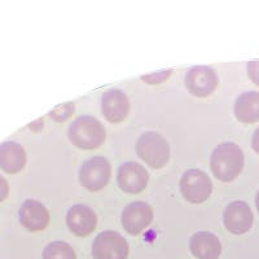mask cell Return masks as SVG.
<instances>
[{"label":"cell","instance_id":"obj_1","mask_svg":"<svg viewBox=\"0 0 259 259\" xmlns=\"http://www.w3.org/2000/svg\"><path fill=\"white\" fill-rule=\"evenodd\" d=\"M244 153L236 143H221L212 150L210 157V168L221 182H232L244 168Z\"/></svg>","mask_w":259,"mask_h":259},{"label":"cell","instance_id":"obj_2","mask_svg":"<svg viewBox=\"0 0 259 259\" xmlns=\"http://www.w3.org/2000/svg\"><path fill=\"white\" fill-rule=\"evenodd\" d=\"M69 139L79 149H96L105 142V128L99 119L92 115L78 117L70 124L68 131Z\"/></svg>","mask_w":259,"mask_h":259},{"label":"cell","instance_id":"obj_3","mask_svg":"<svg viewBox=\"0 0 259 259\" xmlns=\"http://www.w3.org/2000/svg\"><path fill=\"white\" fill-rule=\"evenodd\" d=\"M136 153L150 167L162 168L170 159V145L161 134L147 131L136 142Z\"/></svg>","mask_w":259,"mask_h":259},{"label":"cell","instance_id":"obj_4","mask_svg":"<svg viewBox=\"0 0 259 259\" xmlns=\"http://www.w3.org/2000/svg\"><path fill=\"white\" fill-rule=\"evenodd\" d=\"M180 192L188 202L202 203L211 196L212 183L206 172L198 168H191L182 175Z\"/></svg>","mask_w":259,"mask_h":259},{"label":"cell","instance_id":"obj_5","mask_svg":"<svg viewBox=\"0 0 259 259\" xmlns=\"http://www.w3.org/2000/svg\"><path fill=\"white\" fill-rule=\"evenodd\" d=\"M112 166L105 157L87 159L79 170V182L87 191H101L109 183Z\"/></svg>","mask_w":259,"mask_h":259},{"label":"cell","instance_id":"obj_6","mask_svg":"<svg viewBox=\"0 0 259 259\" xmlns=\"http://www.w3.org/2000/svg\"><path fill=\"white\" fill-rule=\"evenodd\" d=\"M128 253L126 239L115 231L99 233L92 244L94 259H127Z\"/></svg>","mask_w":259,"mask_h":259},{"label":"cell","instance_id":"obj_7","mask_svg":"<svg viewBox=\"0 0 259 259\" xmlns=\"http://www.w3.org/2000/svg\"><path fill=\"white\" fill-rule=\"evenodd\" d=\"M153 221V210L144 201H135L127 205L122 212V226L127 233L136 236L142 233Z\"/></svg>","mask_w":259,"mask_h":259},{"label":"cell","instance_id":"obj_8","mask_svg":"<svg viewBox=\"0 0 259 259\" xmlns=\"http://www.w3.org/2000/svg\"><path fill=\"white\" fill-rule=\"evenodd\" d=\"M117 182L119 188L130 194H138L145 189L149 182V175L144 166L136 162H124L119 166L117 172Z\"/></svg>","mask_w":259,"mask_h":259},{"label":"cell","instance_id":"obj_9","mask_svg":"<svg viewBox=\"0 0 259 259\" xmlns=\"http://www.w3.org/2000/svg\"><path fill=\"white\" fill-rule=\"evenodd\" d=\"M186 85L193 96L207 97L218 85V75L209 66H194L187 73Z\"/></svg>","mask_w":259,"mask_h":259},{"label":"cell","instance_id":"obj_10","mask_svg":"<svg viewBox=\"0 0 259 259\" xmlns=\"http://www.w3.org/2000/svg\"><path fill=\"white\" fill-rule=\"evenodd\" d=\"M223 222L231 233L244 235L253 226V211L245 201H233L224 210Z\"/></svg>","mask_w":259,"mask_h":259},{"label":"cell","instance_id":"obj_11","mask_svg":"<svg viewBox=\"0 0 259 259\" xmlns=\"http://www.w3.org/2000/svg\"><path fill=\"white\" fill-rule=\"evenodd\" d=\"M18 217L20 223L30 232L45 231L50 223V212L45 205L31 198L24 201V203L21 205Z\"/></svg>","mask_w":259,"mask_h":259},{"label":"cell","instance_id":"obj_12","mask_svg":"<svg viewBox=\"0 0 259 259\" xmlns=\"http://www.w3.org/2000/svg\"><path fill=\"white\" fill-rule=\"evenodd\" d=\"M101 108L106 121L110 123H121L128 115L130 100L122 90L113 89L103 95Z\"/></svg>","mask_w":259,"mask_h":259},{"label":"cell","instance_id":"obj_13","mask_svg":"<svg viewBox=\"0 0 259 259\" xmlns=\"http://www.w3.org/2000/svg\"><path fill=\"white\" fill-rule=\"evenodd\" d=\"M66 224L75 236H87L96 228L97 217L91 207L78 203L69 209L66 214Z\"/></svg>","mask_w":259,"mask_h":259},{"label":"cell","instance_id":"obj_14","mask_svg":"<svg viewBox=\"0 0 259 259\" xmlns=\"http://www.w3.org/2000/svg\"><path fill=\"white\" fill-rule=\"evenodd\" d=\"M189 250L197 259H218L222 254L221 240L214 233L200 231L189 239Z\"/></svg>","mask_w":259,"mask_h":259},{"label":"cell","instance_id":"obj_15","mask_svg":"<svg viewBox=\"0 0 259 259\" xmlns=\"http://www.w3.org/2000/svg\"><path fill=\"white\" fill-rule=\"evenodd\" d=\"M26 165V153L22 145L16 142L0 144V168L7 174H17Z\"/></svg>","mask_w":259,"mask_h":259},{"label":"cell","instance_id":"obj_16","mask_svg":"<svg viewBox=\"0 0 259 259\" xmlns=\"http://www.w3.org/2000/svg\"><path fill=\"white\" fill-rule=\"evenodd\" d=\"M235 117L241 123H255L259 121V92L247 91L240 95L235 103Z\"/></svg>","mask_w":259,"mask_h":259},{"label":"cell","instance_id":"obj_17","mask_svg":"<svg viewBox=\"0 0 259 259\" xmlns=\"http://www.w3.org/2000/svg\"><path fill=\"white\" fill-rule=\"evenodd\" d=\"M43 259H77L73 247L64 241H53L48 244L41 254Z\"/></svg>","mask_w":259,"mask_h":259},{"label":"cell","instance_id":"obj_18","mask_svg":"<svg viewBox=\"0 0 259 259\" xmlns=\"http://www.w3.org/2000/svg\"><path fill=\"white\" fill-rule=\"evenodd\" d=\"M74 112V104L73 103H66L62 104L61 106L56 108L55 110L50 113L51 118H53L55 121L57 122H64L66 121L69 117H71Z\"/></svg>","mask_w":259,"mask_h":259},{"label":"cell","instance_id":"obj_19","mask_svg":"<svg viewBox=\"0 0 259 259\" xmlns=\"http://www.w3.org/2000/svg\"><path fill=\"white\" fill-rule=\"evenodd\" d=\"M171 75V70L159 71V73H153L150 75H143L142 79L145 80L149 84H159V83L165 82L168 77Z\"/></svg>","mask_w":259,"mask_h":259},{"label":"cell","instance_id":"obj_20","mask_svg":"<svg viewBox=\"0 0 259 259\" xmlns=\"http://www.w3.org/2000/svg\"><path fill=\"white\" fill-rule=\"evenodd\" d=\"M247 75L256 85H259V61L247 62Z\"/></svg>","mask_w":259,"mask_h":259},{"label":"cell","instance_id":"obj_21","mask_svg":"<svg viewBox=\"0 0 259 259\" xmlns=\"http://www.w3.org/2000/svg\"><path fill=\"white\" fill-rule=\"evenodd\" d=\"M9 194V184L2 175H0V202L7 200Z\"/></svg>","mask_w":259,"mask_h":259},{"label":"cell","instance_id":"obj_22","mask_svg":"<svg viewBox=\"0 0 259 259\" xmlns=\"http://www.w3.org/2000/svg\"><path fill=\"white\" fill-rule=\"evenodd\" d=\"M251 147H253V149L259 154V127L255 130L253 139H251Z\"/></svg>","mask_w":259,"mask_h":259},{"label":"cell","instance_id":"obj_23","mask_svg":"<svg viewBox=\"0 0 259 259\" xmlns=\"http://www.w3.org/2000/svg\"><path fill=\"white\" fill-rule=\"evenodd\" d=\"M255 206H256V210H258V212H259V191L255 196Z\"/></svg>","mask_w":259,"mask_h":259}]
</instances>
